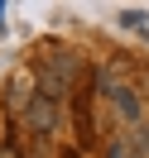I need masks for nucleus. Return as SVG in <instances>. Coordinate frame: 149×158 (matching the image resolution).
Here are the masks:
<instances>
[{
	"instance_id": "nucleus-1",
	"label": "nucleus",
	"mask_w": 149,
	"mask_h": 158,
	"mask_svg": "<svg viewBox=\"0 0 149 158\" xmlns=\"http://www.w3.org/2000/svg\"><path fill=\"white\" fill-rule=\"evenodd\" d=\"M24 125H29V134H58V101L34 96L24 106Z\"/></svg>"
},
{
	"instance_id": "nucleus-2",
	"label": "nucleus",
	"mask_w": 149,
	"mask_h": 158,
	"mask_svg": "<svg viewBox=\"0 0 149 158\" xmlns=\"http://www.w3.org/2000/svg\"><path fill=\"white\" fill-rule=\"evenodd\" d=\"M34 96H39V91H34V72L20 67V72L10 77V86H5V106H10V115H24V106H29Z\"/></svg>"
},
{
	"instance_id": "nucleus-3",
	"label": "nucleus",
	"mask_w": 149,
	"mask_h": 158,
	"mask_svg": "<svg viewBox=\"0 0 149 158\" xmlns=\"http://www.w3.org/2000/svg\"><path fill=\"white\" fill-rule=\"evenodd\" d=\"M101 91L111 96V106H116L120 115L130 120V125H139V101H135V91H130V86H120V81H111V72H101Z\"/></svg>"
},
{
	"instance_id": "nucleus-4",
	"label": "nucleus",
	"mask_w": 149,
	"mask_h": 158,
	"mask_svg": "<svg viewBox=\"0 0 149 158\" xmlns=\"http://www.w3.org/2000/svg\"><path fill=\"white\" fill-rule=\"evenodd\" d=\"M106 158H130V153H125V144H120V139H116V144L106 148Z\"/></svg>"
},
{
	"instance_id": "nucleus-5",
	"label": "nucleus",
	"mask_w": 149,
	"mask_h": 158,
	"mask_svg": "<svg viewBox=\"0 0 149 158\" xmlns=\"http://www.w3.org/2000/svg\"><path fill=\"white\" fill-rule=\"evenodd\" d=\"M0 158H20V148H15V144H0Z\"/></svg>"
},
{
	"instance_id": "nucleus-6",
	"label": "nucleus",
	"mask_w": 149,
	"mask_h": 158,
	"mask_svg": "<svg viewBox=\"0 0 149 158\" xmlns=\"http://www.w3.org/2000/svg\"><path fill=\"white\" fill-rule=\"evenodd\" d=\"M63 158H77V153H72V148H68V153H63Z\"/></svg>"
}]
</instances>
